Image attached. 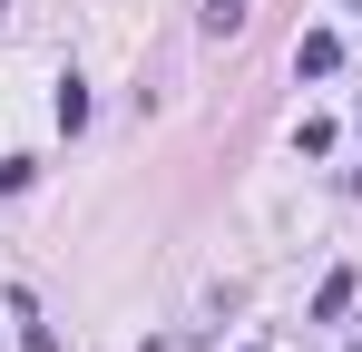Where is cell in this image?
<instances>
[{
    "instance_id": "cell-1",
    "label": "cell",
    "mask_w": 362,
    "mask_h": 352,
    "mask_svg": "<svg viewBox=\"0 0 362 352\" xmlns=\"http://www.w3.org/2000/svg\"><path fill=\"white\" fill-rule=\"evenodd\" d=\"M343 69V30H303L294 40V78H333Z\"/></svg>"
},
{
    "instance_id": "cell-2",
    "label": "cell",
    "mask_w": 362,
    "mask_h": 352,
    "mask_svg": "<svg viewBox=\"0 0 362 352\" xmlns=\"http://www.w3.org/2000/svg\"><path fill=\"white\" fill-rule=\"evenodd\" d=\"M10 323H20V343H30V352H59V333L40 323V303H30V293H20V284H10Z\"/></svg>"
},
{
    "instance_id": "cell-3",
    "label": "cell",
    "mask_w": 362,
    "mask_h": 352,
    "mask_svg": "<svg viewBox=\"0 0 362 352\" xmlns=\"http://www.w3.org/2000/svg\"><path fill=\"white\" fill-rule=\"evenodd\" d=\"M343 303H353V264H333V274H323V284H313V323H333V313H343Z\"/></svg>"
},
{
    "instance_id": "cell-4",
    "label": "cell",
    "mask_w": 362,
    "mask_h": 352,
    "mask_svg": "<svg viewBox=\"0 0 362 352\" xmlns=\"http://www.w3.org/2000/svg\"><path fill=\"white\" fill-rule=\"evenodd\" d=\"M245 30V0H206V40H235Z\"/></svg>"
},
{
    "instance_id": "cell-5",
    "label": "cell",
    "mask_w": 362,
    "mask_h": 352,
    "mask_svg": "<svg viewBox=\"0 0 362 352\" xmlns=\"http://www.w3.org/2000/svg\"><path fill=\"white\" fill-rule=\"evenodd\" d=\"M353 196H362V167H353Z\"/></svg>"
},
{
    "instance_id": "cell-6",
    "label": "cell",
    "mask_w": 362,
    "mask_h": 352,
    "mask_svg": "<svg viewBox=\"0 0 362 352\" xmlns=\"http://www.w3.org/2000/svg\"><path fill=\"white\" fill-rule=\"evenodd\" d=\"M245 352H255V343H245Z\"/></svg>"
}]
</instances>
